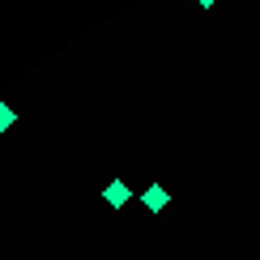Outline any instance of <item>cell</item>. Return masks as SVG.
<instances>
[{"instance_id":"6da1fadb","label":"cell","mask_w":260,"mask_h":260,"mask_svg":"<svg viewBox=\"0 0 260 260\" xmlns=\"http://www.w3.org/2000/svg\"><path fill=\"white\" fill-rule=\"evenodd\" d=\"M103 201L111 205V209H124V205L133 201V188H128V179H111V183L103 188Z\"/></svg>"},{"instance_id":"7a4b0ae2","label":"cell","mask_w":260,"mask_h":260,"mask_svg":"<svg viewBox=\"0 0 260 260\" xmlns=\"http://www.w3.org/2000/svg\"><path fill=\"white\" fill-rule=\"evenodd\" d=\"M141 205H145L149 213H162V209H167V205H171V192L162 188V183H149V188L141 192Z\"/></svg>"},{"instance_id":"3957f363","label":"cell","mask_w":260,"mask_h":260,"mask_svg":"<svg viewBox=\"0 0 260 260\" xmlns=\"http://www.w3.org/2000/svg\"><path fill=\"white\" fill-rule=\"evenodd\" d=\"M17 124V107H9V103H0V133H9V128Z\"/></svg>"},{"instance_id":"277c9868","label":"cell","mask_w":260,"mask_h":260,"mask_svg":"<svg viewBox=\"0 0 260 260\" xmlns=\"http://www.w3.org/2000/svg\"><path fill=\"white\" fill-rule=\"evenodd\" d=\"M197 5H201V9H213V5H218V0H197Z\"/></svg>"}]
</instances>
